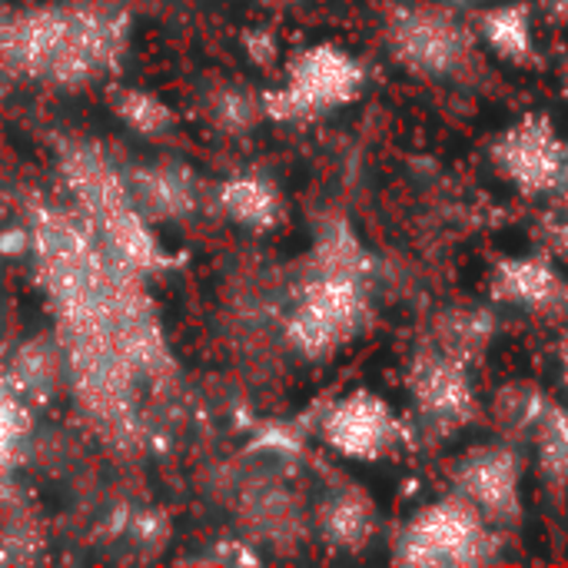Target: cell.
Listing matches in <instances>:
<instances>
[{
    "mask_svg": "<svg viewBox=\"0 0 568 568\" xmlns=\"http://www.w3.org/2000/svg\"><path fill=\"white\" fill-rule=\"evenodd\" d=\"M126 20L97 0L43 3L0 20V70L80 87L103 77L123 50Z\"/></svg>",
    "mask_w": 568,
    "mask_h": 568,
    "instance_id": "obj_1",
    "label": "cell"
},
{
    "mask_svg": "<svg viewBox=\"0 0 568 568\" xmlns=\"http://www.w3.org/2000/svg\"><path fill=\"white\" fill-rule=\"evenodd\" d=\"M389 60L426 83H459L479 67L476 27L439 0H396L383 17Z\"/></svg>",
    "mask_w": 568,
    "mask_h": 568,
    "instance_id": "obj_2",
    "label": "cell"
},
{
    "mask_svg": "<svg viewBox=\"0 0 568 568\" xmlns=\"http://www.w3.org/2000/svg\"><path fill=\"white\" fill-rule=\"evenodd\" d=\"M369 286V273L310 263L283 329L290 349L303 359H333L353 346L373 323Z\"/></svg>",
    "mask_w": 568,
    "mask_h": 568,
    "instance_id": "obj_3",
    "label": "cell"
},
{
    "mask_svg": "<svg viewBox=\"0 0 568 568\" xmlns=\"http://www.w3.org/2000/svg\"><path fill=\"white\" fill-rule=\"evenodd\" d=\"M63 176L120 263H126L133 273H153L166 266L143 210L106 156L90 146H77L63 160Z\"/></svg>",
    "mask_w": 568,
    "mask_h": 568,
    "instance_id": "obj_4",
    "label": "cell"
},
{
    "mask_svg": "<svg viewBox=\"0 0 568 568\" xmlns=\"http://www.w3.org/2000/svg\"><path fill=\"white\" fill-rule=\"evenodd\" d=\"M503 529H496L463 496L446 493L419 506L393 536V562L416 568L486 566L499 556Z\"/></svg>",
    "mask_w": 568,
    "mask_h": 568,
    "instance_id": "obj_5",
    "label": "cell"
},
{
    "mask_svg": "<svg viewBox=\"0 0 568 568\" xmlns=\"http://www.w3.org/2000/svg\"><path fill=\"white\" fill-rule=\"evenodd\" d=\"M366 90V63L333 43L320 40L296 50L280 87L263 93V113L273 123H310L356 103Z\"/></svg>",
    "mask_w": 568,
    "mask_h": 568,
    "instance_id": "obj_6",
    "label": "cell"
},
{
    "mask_svg": "<svg viewBox=\"0 0 568 568\" xmlns=\"http://www.w3.org/2000/svg\"><path fill=\"white\" fill-rule=\"evenodd\" d=\"M406 396L419 429L433 439H453L483 416L473 366L426 343L406 366Z\"/></svg>",
    "mask_w": 568,
    "mask_h": 568,
    "instance_id": "obj_7",
    "label": "cell"
},
{
    "mask_svg": "<svg viewBox=\"0 0 568 568\" xmlns=\"http://www.w3.org/2000/svg\"><path fill=\"white\" fill-rule=\"evenodd\" d=\"M526 456L499 436L476 443L449 463V493L476 506L496 529H516L526 516Z\"/></svg>",
    "mask_w": 568,
    "mask_h": 568,
    "instance_id": "obj_8",
    "label": "cell"
},
{
    "mask_svg": "<svg viewBox=\"0 0 568 568\" xmlns=\"http://www.w3.org/2000/svg\"><path fill=\"white\" fill-rule=\"evenodd\" d=\"M568 140L549 113H523L489 143V163L503 183L523 196H549L562 190Z\"/></svg>",
    "mask_w": 568,
    "mask_h": 568,
    "instance_id": "obj_9",
    "label": "cell"
},
{
    "mask_svg": "<svg viewBox=\"0 0 568 568\" xmlns=\"http://www.w3.org/2000/svg\"><path fill=\"white\" fill-rule=\"evenodd\" d=\"M320 436L349 463H383L406 446L409 423L386 396L373 389H353L323 409Z\"/></svg>",
    "mask_w": 568,
    "mask_h": 568,
    "instance_id": "obj_10",
    "label": "cell"
},
{
    "mask_svg": "<svg viewBox=\"0 0 568 568\" xmlns=\"http://www.w3.org/2000/svg\"><path fill=\"white\" fill-rule=\"evenodd\" d=\"M489 300L536 320H566L568 273L549 253H519L496 263Z\"/></svg>",
    "mask_w": 568,
    "mask_h": 568,
    "instance_id": "obj_11",
    "label": "cell"
},
{
    "mask_svg": "<svg viewBox=\"0 0 568 568\" xmlns=\"http://www.w3.org/2000/svg\"><path fill=\"white\" fill-rule=\"evenodd\" d=\"M486 53L509 67H529L539 57V10L532 0H489L473 20Z\"/></svg>",
    "mask_w": 568,
    "mask_h": 568,
    "instance_id": "obj_12",
    "label": "cell"
},
{
    "mask_svg": "<svg viewBox=\"0 0 568 568\" xmlns=\"http://www.w3.org/2000/svg\"><path fill=\"white\" fill-rule=\"evenodd\" d=\"M496 339H499L496 310L486 303H473V300H463V303L439 310V316L433 323V336H429L433 346L463 359L473 369L489 356Z\"/></svg>",
    "mask_w": 568,
    "mask_h": 568,
    "instance_id": "obj_13",
    "label": "cell"
},
{
    "mask_svg": "<svg viewBox=\"0 0 568 568\" xmlns=\"http://www.w3.org/2000/svg\"><path fill=\"white\" fill-rule=\"evenodd\" d=\"M216 203L236 226L253 233H270L286 216L280 186L263 173H236L223 180L216 190Z\"/></svg>",
    "mask_w": 568,
    "mask_h": 568,
    "instance_id": "obj_14",
    "label": "cell"
},
{
    "mask_svg": "<svg viewBox=\"0 0 568 568\" xmlns=\"http://www.w3.org/2000/svg\"><path fill=\"white\" fill-rule=\"evenodd\" d=\"M379 529L376 503L363 489H339L326 499L320 513V536L329 549L339 552H363Z\"/></svg>",
    "mask_w": 568,
    "mask_h": 568,
    "instance_id": "obj_15",
    "label": "cell"
},
{
    "mask_svg": "<svg viewBox=\"0 0 568 568\" xmlns=\"http://www.w3.org/2000/svg\"><path fill=\"white\" fill-rule=\"evenodd\" d=\"M130 193L143 216L153 220H180L196 206V183L186 166H146L143 173H136Z\"/></svg>",
    "mask_w": 568,
    "mask_h": 568,
    "instance_id": "obj_16",
    "label": "cell"
},
{
    "mask_svg": "<svg viewBox=\"0 0 568 568\" xmlns=\"http://www.w3.org/2000/svg\"><path fill=\"white\" fill-rule=\"evenodd\" d=\"M532 446V466L539 483L549 489H568V406L559 399H549L542 416L536 419L529 439Z\"/></svg>",
    "mask_w": 568,
    "mask_h": 568,
    "instance_id": "obj_17",
    "label": "cell"
},
{
    "mask_svg": "<svg viewBox=\"0 0 568 568\" xmlns=\"http://www.w3.org/2000/svg\"><path fill=\"white\" fill-rule=\"evenodd\" d=\"M549 399H552V396H549L546 389H539V386L519 379V383L503 386V389L493 396L489 416H493L496 429H499L506 439H513V443H516V439H529V433H532L536 419L542 416V409L549 406Z\"/></svg>",
    "mask_w": 568,
    "mask_h": 568,
    "instance_id": "obj_18",
    "label": "cell"
},
{
    "mask_svg": "<svg viewBox=\"0 0 568 568\" xmlns=\"http://www.w3.org/2000/svg\"><path fill=\"white\" fill-rule=\"evenodd\" d=\"M27 429H30V416H27L20 393L13 389V383L0 379V476L13 469L20 446L27 439Z\"/></svg>",
    "mask_w": 568,
    "mask_h": 568,
    "instance_id": "obj_19",
    "label": "cell"
},
{
    "mask_svg": "<svg viewBox=\"0 0 568 568\" xmlns=\"http://www.w3.org/2000/svg\"><path fill=\"white\" fill-rule=\"evenodd\" d=\"M116 113L126 126H133L143 136H160L173 126L170 106L146 90H120L116 93Z\"/></svg>",
    "mask_w": 568,
    "mask_h": 568,
    "instance_id": "obj_20",
    "label": "cell"
},
{
    "mask_svg": "<svg viewBox=\"0 0 568 568\" xmlns=\"http://www.w3.org/2000/svg\"><path fill=\"white\" fill-rule=\"evenodd\" d=\"M213 120L220 130L226 133H243L250 126H256L266 113H263V93H250L246 87H223L213 97Z\"/></svg>",
    "mask_w": 568,
    "mask_h": 568,
    "instance_id": "obj_21",
    "label": "cell"
},
{
    "mask_svg": "<svg viewBox=\"0 0 568 568\" xmlns=\"http://www.w3.org/2000/svg\"><path fill=\"white\" fill-rule=\"evenodd\" d=\"M256 446L273 449V453H296L300 449V429H293L286 423H270L256 433Z\"/></svg>",
    "mask_w": 568,
    "mask_h": 568,
    "instance_id": "obj_22",
    "label": "cell"
},
{
    "mask_svg": "<svg viewBox=\"0 0 568 568\" xmlns=\"http://www.w3.org/2000/svg\"><path fill=\"white\" fill-rule=\"evenodd\" d=\"M243 47L246 53L260 63V67H270L276 57H280V43L270 30H246L243 33Z\"/></svg>",
    "mask_w": 568,
    "mask_h": 568,
    "instance_id": "obj_23",
    "label": "cell"
},
{
    "mask_svg": "<svg viewBox=\"0 0 568 568\" xmlns=\"http://www.w3.org/2000/svg\"><path fill=\"white\" fill-rule=\"evenodd\" d=\"M539 17L559 30H568V0H532Z\"/></svg>",
    "mask_w": 568,
    "mask_h": 568,
    "instance_id": "obj_24",
    "label": "cell"
},
{
    "mask_svg": "<svg viewBox=\"0 0 568 568\" xmlns=\"http://www.w3.org/2000/svg\"><path fill=\"white\" fill-rule=\"evenodd\" d=\"M556 369H559V383L568 389V323L556 339Z\"/></svg>",
    "mask_w": 568,
    "mask_h": 568,
    "instance_id": "obj_25",
    "label": "cell"
},
{
    "mask_svg": "<svg viewBox=\"0 0 568 568\" xmlns=\"http://www.w3.org/2000/svg\"><path fill=\"white\" fill-rule=\"evenodd\" d=\"M556 90H559V97L568 103V50L562 53V60L556 63Z\"/></svg>",
    "mask_w": 568,
    "mask_h": 568,
    "instance_id": "obj_26",
    "label": "cell"
},
{
    "mask_svg": "<svg viewBox=\"0 0 568 568\" xmlns=\"http://www.w3.org/2000/svg\"><path fill=\"white\" fill-rule=\"evenodd\" d=\"M552 246H556L559 260H568V220H562V226L552 233Z\"/></svg>",
    "mask_w": 568,
    "mask_h": 568,
    "instance_id": "obj_27",
    "label": "cell"
},
{
    "mask_svg": "<svg viewBox=\"0 0 568 568\" xmlns=\"http://www.w3.org/2000/svg\"><path fill=\"white\" fill-rule=\"evenodd\" d=\"M562 196H568V153H566V170H562V190H559Z\"/></svg>",
    "mask_w": 568,
    "mask_h": 568,
    "instance_id": "obj_28",
    "label": "cell"
}]
</instances>
